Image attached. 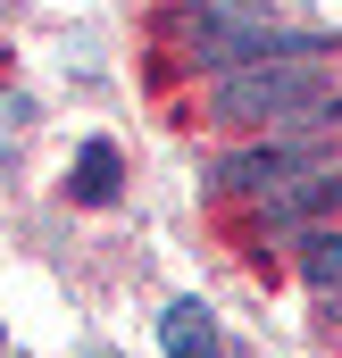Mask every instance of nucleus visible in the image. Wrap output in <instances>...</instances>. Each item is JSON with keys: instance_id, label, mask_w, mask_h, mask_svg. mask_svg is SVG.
Masks as SVG:
<instances>
[{"instance_id": "f257e3e1", "label": "nucleus", "mask_w": 342, "mask_h": 358, "mask_svg": "<svg viewBox=\"0 0 342 358\" xmlns=\"http://www.w3.org/2000/svg\"><path fill=\"white\" fill-rule=\"evenodd\" d=\"M326 76L309 59H251V67H226L217 92H209V117L217 125H292L301 108L326 100Z\"/></svg>"}, {"instance_id": "f03ea898", "label": "nucleus", "mask_w": 342, "mask_h": 358, "mask_svg": "<svg viewBox=\"0 0 342 358\" xmlns=\"http://www.w3.org/2000/svg\"><path fill=\"white\" fill-rule=\"evenodd\" d=\"M159 342H167V358H234L217 342V317H209L200 300H175L167 317H159Z\"/></svg>"}, {"instance_id": "7ed1b4c3", "label": "nucleus", "mask_w": 342, "mask_h": 358, "mask_svg": "<svg viewBox=\"0 0 342 358\" xmlns=\"http://www.w3.org/2000/svg\"><path fill=\"white\" fill-rule=\"evenodd\" d=\"M326 200H342V176H326V167H301L284 192H267V217H275V225H301V217H309V208H326Z\"/></svg>"}, {"instance_id": "20e7f679", "label": "nucleus", "mask_w": 342, "mask_h": 358, "mask_svg": "<svg viewBox=\"0 0 342 358\" xmlns=\"http://www.w3.org/2000/svg\"><path fill=\"white\" fill-rule=\"evenodd\" d=\"M301 167H309V150H292V142H267V150L226 159V183H234V192H267L275 176H301Z\"/></svg>"}, {"instance_id": "39448f33", "label": "nucleus", "mask_w": 342, "mask_h": 358, "mask_svg": "<svg viewBox=\"0 0 342 358\" xmlns=\"http://www.w3.org/2000/svg\"><path fill=\"white\" fill-rule=\"evenodd\" d=\"M76 200H92V208L117 200V150H109V142H84V159H76Z\"/></svg>"}, {"instance_id": "423d86ee", "label": "nucleus", "mask_w": 342, "mask_h": 358, "mask_svg": "<svg viewBox=\"0 0 342 358\" xmlns=\"http://www.w3.org/2000/svg\"><path fill=\"white\" fill-rule=\"evenodd\" d=\"M301 275L317 292H342V234H301Z\"/></svg>"}]
</instances>
